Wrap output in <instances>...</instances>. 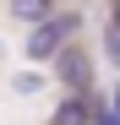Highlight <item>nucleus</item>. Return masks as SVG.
I'll return each mask as SVG.
<instances>
[{
	"mask_svg": "<svg viewBox=\"0 0 120 125\" xmlns=\"http://www.w3.org/2000/svg\"><path fill=\"white\" fill-rule=\"evenodd\" d=\"M76 27H82V16L76 11H49V16H38V22H27V38H22V49L27 60H49L60 44H71Z\"/></svg>",
	"mask_w": 120,
	"mask_h": 125,
	"instance_id": "1",
	"label": "nucleus"
},
{
	"mask_svg": "<svg viewBox=\"0 0 120 125\" xmlns=\"http://www.w3.org/2000/svg\"><path fill=\"white\" fill-rule=\"evenodd\" d=\"M49 60H55V82H60L66 93H87V87H93V60H87V49L60 44Z\"/></svg>",
	"mask_w": 120,
	"mask_h": 125,
	"instance_id": "2",
	"label": "nucleus"
},
{
	"mask_svg": "<svg viewBox=\"0 0 120 125\" xmlns=\"http://www.w3.org/2000/svg\"><path fill=\"white\" fill-rule=\"evenodd\" d=\"M49 125H93V98L87 93H66V98L55 103Z\"/></svg>",
	"mask_w": 120,
	"mask_h": 125,
	"instance_id": "3",
	"label": "nucleus"
},
{
	"mask_svg": "<svg viewBox=\"0 0 120 125\" xmlns=\"http://www.w3.org/2000/svg\"><path fill=\"white\" fill-rule=\"evenodd\" d=\"M55 0H11V16L16 22H38V16H49Z\"/></svg>",
	"mask_w": 120,
	"mask_h": 125,
	"instance_id": "4",
	"label": "nucleus"
},
{
	"mask_svg": "<svg viewBox=\"0 0 120 125\" xmlns=\"http://www.w3.org/2000/svg\"><path fill=\"white\" fill-rule=\"evenodd\" d=\"M11 93L16 98H38V93H44V76H38V71H16L11 76Z\"/></svg>",
	"mask_w": 120,
	"mask_h": 125,
	"instance_id": "5",
	"label": "nucleus"
},
{
	"mask_svg": "<svg viewBox=\"0 0 120 125\" xmlns=\"http://www.w3.org/2000/svg\"><path fill=\"white\" fill-rule=\"evenodd\" d=\"M104 49H109V60L120 65V16H115V22L104 27Z\"/></svg>",
	"mask_w": 120,
	"mask_h": 125,
	"instance_id": "6",
	"label": "nucleus"
},
{
	"mask_svg": "<svg viewBox=\"0 0 120 125\" xmlns=\"http://www.w3.org/2000/svg\"><path fill=\"white\" fill-rule=\"evenodd\" d=\"M109 114H115V125H120V93H115V103H109Z\"/></svg>",
	"mask_w": 120,
	"mask_h": 125,
	"instance_id": "7",
	"label": "nucleus"
}]
</instances>
